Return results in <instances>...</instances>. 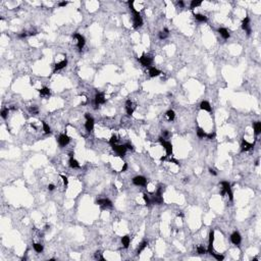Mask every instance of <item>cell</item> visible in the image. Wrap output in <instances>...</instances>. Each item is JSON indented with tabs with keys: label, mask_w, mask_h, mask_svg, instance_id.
<instances>
[{
	"label": "cell",
	"mask_w": 261,
	"mask_h": 261,
	"mask_svg": "<svg viewBox=\"0 0 261 261\" xmlns=\"http://www.w3.org/2000/svg\"><path fill=\"white\" fill-rule=\"evenodd\" d=\"M129 5H130V9L133 12V23H134V28L135 29H139L143 26V19L142 16L140 14V12L138 10H136V8L134 7V1H129Z\"/></svg>",
	"instance_id": "cell-1"
},
{
	"label": "cell",
	"mask_w": 261,
	"mask_h": 261,
	"mask_svg": "<svg viewBox=\"0 0 261 261\" xmlns=\"http://www.w3.org/2000/svg\"><path fill=\"white\" fill-rule=\"evenodd\" d=\"M220 186H221V195L224 196V195H227L229 200L233 201L234 199V196H233V192H232V188H230V184L226 180H223L220 183Z\"/></svg>",
	"instance_id": "cell-2"
},
{
	"label": "cell",
	"mask_w": 261,
	"mask_h": 261,
	"mask_svg": "<svg viewBox=\"0 0 261 261\" xmlns=\"http://www.w3.org/2000/svg\"><path fill=\"white\" fill-rule=\"evenodd\" d=\"M159 142L161 143V145L164 147L165 151H166V156H170L173 154V145L170 142L166 141L165 139H163L162 137L159 138Z\"/></svg>",
	"instance_id": "cell-3"
},
{
	"label": "cell",
	"mask_w": 261,
	"mask_h": 261,
	"mask_svg": "<svg viewBox=\"0 0 261 261\" xmlns=\"http://www.w3.org/2000/svg\"><path fill=\"white\" fill-rule=\"evenodd\" d=\"M112 149L113 151L119 156V157H124L126 155V152H127V148L125 145H117V144H114L112 145Z\"/></svg>",
	"instance_id": "cell-4"
},
{
	"label": "cell",
	"mask_w": 261,
	"mask_h": 261,
	"mask_svg": "<svg viewBox=\"0 0 261 261\" xmlns=\"http://www.w3.org/2000/svg\"><path fill=\"white\" fill-rule=\"evenodd\" d=\"M85 117H86V124H85V128L87 132L91 133L93 129H94V118L90 115V113H86L85 114Z\"/></svg>",
	"instance_id": "cell-5"
},
{
	"label": "cell",
	"mask_w": 261,
	"mask_h": 261,
	"mask_svg": "<svg viewBox=\"0 0 261 261\" xmlns=\"http://www.w3.org/2000/svg\"><path fill=\"white\" fill-rule=\"evenodd\" d=\"M105 101H106V99H105V96H104L103 93H100V92L96 93V95H95V100H94L95 108L99 107V105H101V104H104Z\"/></svg>",
	"instance_id": "cell-6"
},
{
	"label": "cell",
	"mask_w": 261,
	"mask_h": 261,
	"mask_svg": "<svg viewBox=\"0 0 261 261\" xmlns=\"http://www.w3.org/2000/svg\"><path fill=\"white\" fill-rule=\"evenodd\" d=\"M71 142V138L66 135V134H61L59 137H58V144L61 148L65 147L68 143Z\"/></svg>",
	"instance_id": "cell-7"
},
{
	"label": "cell",
	"mask_w": 261,
	"mask_h": 261,
	"mask_svg": "<svg viewBox=\"0 0 261 261\" xmlns=\"http://www.w3.org/2000/svg\"><path fill=\"white\" fill-rule=\"evenodd\" d=\"M139 61L141 62V64L143 66H147L149 67L152 63V57H150L149 55H146V54H143L140 58H139Z\"/></svg>",
	"instance_id": "cell-8"
},
{
	"label": "cell",
	"mask_w": 261,
	"mask_h": 261,
	"mask_svg": "<svg viewBox=\"0 0 261 261\" xmlns=\"http://www.w3.org/2000/svg\"><path fill=\"white\" fill-rule=\"evenodd\" d=\"M96 203L100 206H102L103 208H111L112 207V202L107 199V198H101V199H98L96 201Z\"/></svg>",
	"instance_id": "cell-9"
},
{
	"label": "cell",
	"mask_w": 261,
	"mask_h": 261,
	"mask_svg": "<svg viewBox=\"0 0 261 261\" xmlns=\"http://www.w3.org/2000/svg\"><path fill=\"white\" fill-rule=\"evenodd\" d=\"M76 39H77V45H78V48H79V50L81 51L83 48H84V46H85V44H86V40H85V37L84 36H82L81 34H75V36H74Z\"/></svg>",
	"instance_id": "cell-10"
},
{
	"label": "cell",
	"mask_w": 261,
	"mask_h": 261,
	"mask_svg": "<svg viewBox=\"0 0 261 261\" xmlns=\"http://www.w3.org/2000/svg\"><path fill=\"white\" fill-rule=\"evenodd\" d=\"M133 183L136 186H142L143 187V186H146L147 179H146V177H144L142 175H137V176H135L133 178Z\"/></svg>",
	"instance_id": "cell-11"
},
{
	"label": "cell",
	"mask_w": 261,
	"mask_h": 261,
	"mask_svg": "<svg viewBox=\"0 0 261 261\" xmlns=\"http://www.w3.org/2000/svg\"><path fill=\"white\" fill-rule=\"evenodd\" d=\"M230 241H232V243H233L234 245L240 246L241 241H242V237H241V235H240L238 232H235V233H233L232 236H230Z\"/></svg>",
	"instance_id": "cell-12"
},
{
	"label": "cell",
	"mask_w": 261,
	"mask_h": 261,
	"mask_svg": "<svg viewBox=\"0 0 261 261\" xmlns=\"http://www.w3.org/2000/svg\"><path fill=\"white\" fill-rule=\"evenodd\" d=\"M242 29L244 31H246L247 35H250L251 34V28H250V18L248 16H246L243 22H242Z\"/></svg>",
	"instance_id": "cell-13"
},
{
	"label": "cell",
	"mask_w": 261,
	"mask_h": 261,
	"mask_svg": "<svg viewBox=\"0 0 261 261\" xmlns=\"http://www.w3.org/2000/svg\"><path fill=\"white\" fill-rule=\"evenodd\" d=\"M213 242H214V230H210V233H209V241H208V253L210 255L213 252Z\"/></svg>",
	"instance_id": "cell-14"
},
{
	"label": "cell",
	"mask_w": 261,
	"mask_h": 261,
	"mask_svg": "<svg viewBox=\"0 0 261 261\" xmlns=\"http://www.w3.org/2000/svg\"><path fill=\"white\" fill-rule=\"evenodd\" d=\"M253 147H254V144L249 143V142L243 140V142H242V144H241V151H242V152H247V151L253 149Z\"/></svg>",
	"instance_id": "cell-15"
},
{
	"label": "cell",
	"mask_w": 261,
	"mask_h": 261,
	"mask_svg": "<svg viewBox=\"0 0 261 261\" xmlns=\"http://www.w3.org/2000/svg\"><path fill=\"white\" fill-rule=\"evenodd\" d=\"M67 65V60L66 59H63L62 61H60V62H58V63H56L55 65H54V69H53V74H55L57 71H60V69H62V68H64L65 66Z\"/></svg>",
	"instance_id": "cell-16"
},
{
	"label": "cell",
	"mask_w": 261,
	"mask_h": 261,
	"mask_svg": "<svg viewBox=\"0 0 261 261\" xmlns=\"http://www.w3.org/2000/svg\"><path fill=\"white\" fill-rule=\"evenodd\" d=\"M134 110H135V106H134L133 102L130 100H128L126 102V111H127V114L128 115H133Z\"/></svg>",
	"instance_id": "cell-17"
},
{
	"label": "cell",
	"mask_w": 261,
	"mask_h": 261,
	"mask_svg": "<svg viewBox=\"0 0 261 261\" xmlns=\"http://www.w3.org/2000/svg\"><path fill=\"white\" fill-rule=\"evenodd\" d=\"M200 108L202 110H205V111H208V112L211 111V105L208 101H202L201 104H200Z\"/></svg>",
	"instance_id": "cell-18"
},
{
	"label": "cell",
	"mask_w": 261,
	"mask_h": 261,
	"mask_svg": "<svg viewBox=\"0 0 261 261\" xmlns=\"http://www.w3.org/2000/svg\"><path fill=\"white\" fill-rule=\"evenodd\" d=\"M160 74H161V72L159 69H157L156 67H150L149 68V75H150L151 78L158 77V76H160Z\"/></svg>",
	"instance_id": "cell-19"
},
{
	"label": "cell",
	"mask_w": 261,
	"mask_h": 261,
	"mask_svg": "<svg viewBox=\"0 0 261 261\" xmlns=\"http://www.w3.org/2000/svg\"><path fill=\"white\" fill-rule=\"evenodd\" d=\"M218 33L220 34V36L223 38V39H228L229 38V33H228V31L226 30V29H224V28H219L218 29Z\"/></svg>",
	"instance_id": "cell-20"
},
{
	"label": "cell",
	"mask_w": 261,
	"mask_h": 261,
	"mask_svg": "<svg viewBox=\"0 0 261 261\" xmlns=\"http://www.w3.org/2000/svg\"><path fill=\"white\" fill-rule=\"evenodd\" d=\"M194 17H195L196 21H198V22H200V23H205V22H207V16H205V15H203V14H200V13H195V14H194Z\"/></svg>",
	"instance_id": "cell-21"
},
{
	"label": "cell",
	"mask_w": 261,
	"mask_h": 261,
	"mask_svg": "<svg viewBox=\"0 0 261 261\" xmlns=\"http://www.w3.org/2000/svg\"><path fill=\"white\" fill-rule=\"evenodd\" d=\"M69 166L72 168H80V163L74 157H71L69 158Z\"/></svg>",
	"instance_id": "cell-22"
},
{
	"label": "cell",
	"mask_w": 261,
	"mask_h": 261,
	"mask_svg": "<svg viewBox=\"0 0 261 261\" xmlns=\"http://www.w3.org/2000/svg\"><path fill=\"white\" fill-rule=\"evenodd\" d=\"M39 93H40V95L42 97H49L50 96V90H49V88L47 87H44L42 89H40Z\"/></svg>",
	"instance_id": "cell-23"
},
{
	"label": "cell",
	"mask_w": 261,
	"mask_h": 261,
	"mask_svg": "<svg viewBox=\"0 0 261 261\" xmlns=\"http://www.w3.org/2000/svg\"><path fill=\"white\" fill-rule=\"evenodd\" d=\"M168 34H169V30H168L167 28H164V30H163L162 32L159 33V39H160V40L166 39L167 36H168Z\"/></svg>",
	"instance_id": "cell-24"
},
{
	"label": "cell",
	"mask_w": 261,
	"mask_h": 261,
	"mask_svg": "<svg viewBox=\"0 0 261 261\" xmlns=\"http://www.w3.org/2000/svg\"><path fill=\"white\" fill-rule=\"evenodd\" d=\"M130 239L129 236H125V237L122 238V244H123V246H124L125 248H128V247L130 246Z\"/></svg>",
	"instance_id": "cell-25"
},
{
	"label": "cell",
	"mask_w": 261,
	"mask_h": 261,
	"mask_svg": "<svg viewBox=\"0 0 261 261\" xmlns=\"http://www.w3.org/2000/svg\"><path fill=\"white\" fill-rule=\"evenodd\" d=\"M165 115H166V118H167L169 122L174 121V117H175V113H174V110H168V111L165 113Z\"/></svg>",
	"instance_id": "cell-26"
},
{
	"label": "cell",
	"mask_w": 261,
	"mask_h": 261,
	"mask_svg": "<svg viewBox=\"0 0 261 261\" xmlns=\"http://www.w3.org/2000/svg\"><path fill=\"white\" fill-rule=\"evenodd\" d=\"M197 136H198V138H200V139H204V138H206V133L204 132L203 129L198 128V129H197Z\"/></svg>",
	"instance_id": "cell-27"
},
{
	"label": "cell",
	"mask_w": 261,
	"mask_h": 261,
	"mask_svg": "<svg viewBox=\"0 0 261 261\" xmlns=\"http://www.w3.org/2000/svg\"><path fill=\"white\" fill-rule=\"evenodd\" d=\"M148 246V242L147 241H145V242H143L141 245H140V247L138 248V251H137V254L139 255V254H141V252L142 251H144L145 250V248Z\"/></svg>",
	"instance_id": "cell-28"
},
{
	"label": "cell",
	"mask_w": 261,
	"mask_h": 261,
	"mask_svg": "<svg viewBox=\"0 0 261 261\" xmlns=\"http://www.w3.org/2000/svg\"><path fill=\"white\" fill-rule=\"evenodd\" d=\"M254 130L256 135H259L261 133V123L260 122H256L254 124Z\"/></svg>",
	"instance_id": "cell-29"
},
{
	"label": "cell",
	"mask_w": 261,
	"mask_h": 261,
	"mask_svg": "<svg viewBox=\"0 0 261 261\" xmlns=\"http://www.w3.org/2000/svg\"><path fill=\"white\" fill-rule=\"evenodd\" d=\"M34 250L37 252V253H41L42 251H43V245H41V244H39V243H36V244H34Z\"/></svg>",
	"instance_id": "cell-30"
},
{
	"label": "cell",
	"mask_w": 261,
	"mask_h": 261,
	"mask_svg": "<svg viewBox=\"0 0 261 261\" xmlns=\"http://www.w3.org/2000/svg\"><path fill=\"white\" fill-rule=\"evenodd\" d=\"M8 113H9V109H8V108H3V109L1 110V112H0L1 117H2L3 119H6V118H7Z\"/></svg>",
	"instance_id": "cell-31"
},
{
	"label": "cell",
	"mask_w": 261,
	"mask_h": 261,
	"mask_svg": "<svg viewBox=\"0 0 261 261\" xmlns=\"http://www.w3.org/2000/svg\"><path fill=\"white\" fill-rule=\"evenodd\" d=\"M201 4H202V1H196V0H193V1L191 2L190 8H191V9H194V8H196V7L200 6Z\"/></svg>",
	"instance_id": "cell-32"
},
{
	"label": "cell",
	"mask_w": 261,
	"mask_h": 261,
	"mask_svg": "<svg viewBox=\"0 0 261 261\" xmlns=\"http://www.w3.org/2000/svg\"><path fill=\"white\" fill-rule=\"evenodd\" d=\"M42 126H43V130L45 134H50V133H51V129H50V127L47 125V123L42 122Z\"/></svg>",
	"instance_id": "cell-33"
},
{
	"label": "cell",
	"mask_w": 261,
	"mask_h": 261,
	"mask_svg": "<svg viewBox=\"0 0 261 261\" xmlns=\"http://www.w3.org/2000/svg\"><path fill=\"white\" fill-rule=\"evenodd\" d=\"M206 252H207V250H206L203 246L200 245V246L197 247V253H198V254H201V255H202V254H205Z\"/></svg>",
	"instance_id": "cell-34"
},
{
	"label": "cell",
	"mask_w": 261,
	"mask_h": 261,
	"mask_svg": "<svg viewBox=\"0 0 261 261\" xmlns=\"http://www.w3.org/2000/svg\"><path fill=\"white\" fill-rule=\"evenodd\" d=\"M211 255H212V256H213V257L218 261H222L223 259H224V256H223V255H221V254H216V253L212 252V253H211Z\"/></svg>",
	"instance_id": "cell-35"
},
{
	"label": "cell",
	"mask_w": 261,
	"mask_h": 261,
	"mask_svg": "<svg viewBox=\"0 0 261 261\" xmlns=\"http://www.w3.org/2000/svg\"><path fill=\"white\" fill-rule=\"evenodd\" d=\"M143 199H144V201H145V203H146L147 206H149V205L151 204V198H150L147 194H144V195H143Z\"/></svg>",
	"instance_id": "cell-36"
},
{
	"label": "cell",
	"mask_w": 261,
	"mask_h": 261,
	"mask_svg": "<svg viewBox=\"0 0 261 261\" xmlns=\"http://www.w3.org/2000/svg\"><path fill=\"white\" fill-rule=\"evenodd\" d=\"M29 111H30L31 113H33V114H38V112H39L37 106H31V107L29 108Z\"/></svg>",
	"instance_id": "cell-37"
},
{
	"label": "cell",
	"mask_w": 261,
	"mask_h": 261,
	"mask_svg": "<svg viewBox=\"0 0 261 261\" xmlns=\"http://www.w3.org/2000/svg\"><path fill=\"white\" fill-rule=\"evenodd\" d=\"M117 140H118V139H117V137H116L115 135H113V136L110 138V140H109V144L112 146V145H114V144H116V143H117Z\"/></svg>",
	"instance_id": "cell-38"
},
{
	"label": "cell",
	"mask_w": 261,
	"mask_h": 261,
	"mask_svg": "<svg viewBox=\"0 0 261 261\" xmlns=\"http://www.w3.org/2000/svg\"><path fill=\"white\" fill-rule=\"evenodd\" d=\"M95 258L96 259H98V260H101V261H105L104 259V257L101 255V252L100 251H97L96 253H95Z\"/></svg>",
	"instance_id": "cell-39"
},
{
	"label": "cell",
	"mask_w": 261,
	"mask_h": 261,
	"mask_svg": "<svg viewBox=\"0 0 261 261\" xmlns=\"http://www.w3.org/2000/svg\"><path fill=\"white\" fill-rule=\"evenodd\" d=\"M60 177L62 178L63 185H64V187L66 188V187H67V185H68V178H67V176H65V175H63V174H60Z\"/></svg>",
	"instance_id": "cell-40"
},
{
	"label": "cell",
	"mask_w": 261,
	"mask_h": 261,
	"mask_svg": "<svg viewBox=\"0 0 261 261\" xmlns=\"http://www.w3.org/2000/svg\"><path fill=\"white\" fill-rule=\"evenodd\" d=\"M162 136H163V139H168L169 138V136H170V134H169V132L168 130H162Z\"/></svg>",
	"instance_id": "cell-41"
},
{
	"label": "cell",
	"mask_w": 261,
	"mask_h": 261,
	"mask_svg": "<svg viewBox=\"0 0 261 261\" xmlns=\"http://www.w3.org/2000/svg\"><path fill=\"white\" fill-rule=\"evenodd\" d=\"M215 138V133H209V134H206V139L208 140H213Z\"/></svg>",
	"instance_id": "cell-42"
},
{
	"label": "cell",
	"mask_w": 261,
	"mask_h": 261,
	"mask_svg": "<svg viewBox=\"0 0 261 261\" xmlns=\"http://www.w3.org/2000/svg\"><path fill=\"white\" fill-rule=\"evenodd\" d=\"M27 36H29V34L27 33V32H23V33H21V34H18V38H26Z\"/></svg>",
	"instance_id": "cell-43"
},
{
	"label": "cell",
	"mask_w": 261,
	"mask_h": 261,
	"mask_svg": "<svg viewBox=\"0 0 261 261\" xmlns=\"http://www.w3.org/2000/svg\"><path fill=\"white\" fill-rule=\"evenodd\" d=\"M67 4H68L67 1H62V2H59V3H58V6H59V7H64V6H66Z\"/></svg>",
	"instance_id": "cell-44"
},
{
	"label": "cell",
	"mask_w": 261,
	"mask_h": 261,
	"mask_svg": "<svg viewBox=\"0 0 261 261\" xmlns=\"http://www.w3.org/2000/svg\"><path fill=\"white\" fill-rule=\"evenodd\" d=\"M125 146H126V148H127V149H130V150H133V149H134V147H133V145H132L130 143H127V144H125Z\"/></svg>",
	"instance_id": "cell-45"
},
{
	"label": "cell",
	"mask_w": 261,
	"mask_h": 261,
	"mask_svg": "<svg viewBox=\"0 0 261 261\" xmlns=\"http://www.w3.org/2000/svg\"><path fill=\"white\" fill-rule=\"evenodd\" d=\"M55 189V186L53 185V184H50V185H48V190L49 191H53Z\"/></svg>",
	"instance_id": "cell-46"
},
{
	"label": "cell",
	"mask_w": 261,
	"mask_h": 261,
	"mask_svg": "<svg viewBox=\"0 0 261 261\" xmlns=\"http://www.w3.org/2000/svg\"><path fill=\"white\" fill-rule=\"evenodd\" d=\"M209 174H212V175H216V174H217V173H216L214 169H212V168H209Z\"/></svg>",
	"instance_id": "cell-47"
},
{
	"label": "cell",
	"mask_w": 261,
	"mask_h": 261,
	"mask_svg": "<svg viewBox=\"0 0 261 261\" xmlns=\"http://www.w3.org/2000/svg\"><path fill=\"white\" fill-rule=\"evenodd\" d=\"M177 5H178L179 7H184V6H185V3H184V1L179 0V1H177Z\"/></svg>",
	"instance_id": "cell-48"
},
{
	"label": "cell",
	"mask_w": 261,
	"mask_h": 261,
	"mask_svg": "<svg viewBox=\"0 0 261 261\" xmlns=\"http://www.w3.org/2000/svg\"><path fill=\"white\" fill-rule=\"evenodd\" d=\"M127 169H128V163H125L124 166H123V168H122V172H126Z\"/></svg>",
	"instance_id": "cell-49"
},
{
	"label": "cell",
	"mask_w": 261,
	"mask_h": 261,
	"mask_svg": "<svg viewBox=\"0 0 261 261\" xmlns=\"http://www.w3.org/2000/svg\"><path fill=\"white\" fill-rule=\"evenodd\" d=\"M166 157H167V156H162V157L160 158V160H161V161H164V160L166 159Z\"/></svg>",
	"instance_id": "cell-50"
},
{
	"label": "cell",
	"mask_w": 261,
	"mask_h": 261,
	"mask_svg": "<svg viewBox=\"0 0 261 261\" xmlns=\"http://www.w3.org/2000/svg\"><path fill=\"white\" fill-rule=\"evenodd\" d=\"M187 182H189V178H188V177H185V178H184V183H187Z\"/></svg>",
	"instance_id": "cell-51"
},
{
	"label": "cell",
	"mask_w": 261,
	"mask_h": 261,
	"mask_svg": "<svg viewBox=\"0 0 261 261\" xmlns=\"http://www.w3.org/2000/svg\"><path fill=\"white\" fill-rule=\"evenodd\" d=\"M255 165H259V160H257V161L255 162Z\"/></svg>",
	"instance_id": "cell-52"
}]
</instances>
